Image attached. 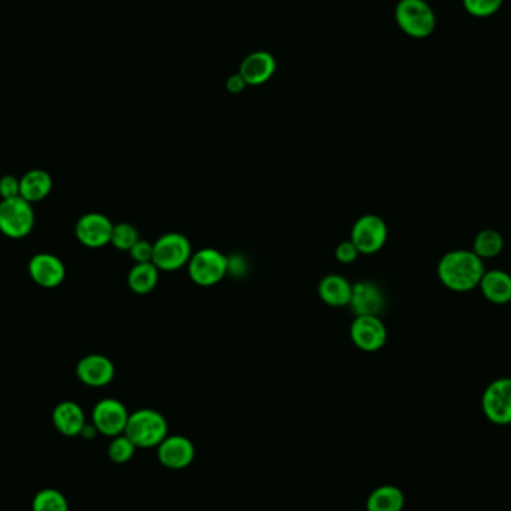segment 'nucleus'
<instances>
[{"label": "nucleus", "mask_w": 511, "mask_h": 511, "mask_svg": "<svg viewBox=\"0 0 511 511\" xmlns=\"http://www.w3.org/2000/svg\"><path fill=\"white\" fill-rule=\"evenodd\" d=\"M30 279L44 289H54L62 284L66 277L62 261L49 253L35 254L29 262Z\"/></svg>", "instance_id": "13"}, {"label": "nucleus", "mask_w": 511, "mask_h": 511, "mask_svg": "<svg viewBox=\"0 0 511 511\" xmlns=\"http://www.w3.org/2000/svg\"><path fill=\"white\" fill-rule=\"evenodd\" d=\"M51 188L53 178L44 169H32L21 176L20 197L30 204L44 201L51 193Z\"/></svg>", "instance_id": "20"}, {"label": "nucleus", "mask_w": 511, "mask_h": 511, "mask_svg": "<svg viewBox=\"0 0 511 511\" xmlns=\"http://www.w3.org/2000/svg\"><path fill=\"white\" fill-rule=\"evenodd\" d=\"M140 240V232L135 226L131 223H119V225H114L111 244L117 250L129 251Z\"/></svg>", "instance_id": "25"}, {"label": "nucleus", "mask_w": 511, "mask_h": 511, "mask_svg": "<svg viewBox=\"0 0 511 511\" xmlns=\"http://www.w3.org/2000/svg\"><path fill=\"white\" fill-rule=\"evenodd\" d=\"M153 251H154V244L145 240H140L129 250L132 261L135 263L153 262Z\"/></svg>", "instance_id": "28"}, {"label": "nucleus", "mask_w": 511, "mask_h": 511, "mask_svg": "<svg viewBox=\"0 0 511 511\" xmlns=\"http://www.w3.org/2000/svg\"><path fill=\"white\" fill-rule=\"evenodd\" d=\"M124 435L141 449L159 446L168 437V423L155 410H138L129 416Z\"/></svg>", "instance_id": "3"}, {"label": "nucleus", "mask_w": 511, "mask_h": 511, "mask_svg": "<svg viewBox=\"0 0 511 511\" xmlns=\"http://www.w3.org/2000/svg\"><path fill=\"white\" fill-rule=\"evenodd\" d=\"M503 250L504 238L498 230L483 229L475 235L473 251L483 261L496 258Z\"/></svg>", "instance_id": "23"}, {"label": "nucleus", "mask_w": 511, "mask_h": 511, "mask_svg": "<svg viewBox=\"0 0 511 511\" xmlns=\"http://www.w3.org/2000/svg\"><path fill=\"white\" fill-rule=\"evenodd\" d=\"M484 272V261L473 250H452L440 259L437 266L440 282L458 293L474 291Z\"/></svg>", "instance_id": "1"}, {"label": "nucleus", "mask_w": 511, "mask_h": 511, "mask_svg": "<svg viewBox=\"0 0 511 511\" xmlns=\"http://www.w3.org/2000/svg\"><path fill=\"white\" fill-rule=\"evenodd\" d=\"M386 305L385 293L380 286L372 282L353 284L352 299L348 307L357 315H378Z\"/></svg>", "instance_id": "15"}, {"label": "nucleus", "mask_w": 511, "mask_h": 511, "mask_svg": "<svg viewBox=\"0 0 511 511\" xmlns=\"http://www.w3.org/2000/svg\"><path fill=\"white\" fill-rule=\"evenodd\" d=\"M404 506V492L399 487L386 484L372 491L367 501V511H402Z\"/></svg>", "instance_id": "21"}, {"label": "nucleus", "mask_w": 511, "mask_h": 511, "mask_svg": "<svg viewBox=\"0 0 511 511\" xmlns=\"http://www.w3.org/2000/svg\"><path fill=\"white\" fill-rule=\"evenodd\" d=\"M350 336L359 350L374 353L388 343V329L378 315H357L350 326Z\"/></svg>", "instance_id": "9"}, {"label": "nucleus", "mask_w": 511, "mask_h": 511, "mask_svg": "<svg viewBox=\"0 0 511 511\" xmlns=\"http://www.w3.org/2000/svg\"><path fill=\"white\" fill-rule=\"evenodd\" d=\"M154 244L153 263L157 270L164 272H174L187 266L192 258V244L188 238L180 232H168L162 235Z\"/></svg>", "instance_id": "5"}, {"label": "nucleus", "mask_w": 511, "mask_h": 511, "mask_svg": "<svg viewBox=\"0 0 511 511\" xmlns=\"http://www.w3.org/2000/svg\"><path fill=\"white\" fill-rule=\"evenodd\" d=\"M33 511H69V504L58 489H42L32 503Z\"/></svg>", "instance_id": "24"}, {"label": "nucleus", "mask_w": 511, "mask_h": 511, "mask_svg": "<svg viewBox=\"0 0 511 511\" xmlns=\"http://www.w3.org/2000/svg\"><path fill=\"white\" fill-rule=\"evenodd\" d=\"M112 230V221L101 213L84 214L75 226L78 241L89 249H102L111 244Z\"/></svg>", "instance_id": "11"}, {"label": "nucleus", "mask_w": 511, "mask_h": 511, "mask_svg": "<svg viewBox=\"0 0 511 511\" xmlns=\"http://www.w3.org/2000/svg\"><path fill=\"white\" fill-rule=\"evenodd\" d=\"M359 254L360 251L357 250V247L353 244L352 240L340 242L335 249V259L338 262L344 263V265L357 262V259L359 258Z\"/></svg>", "instance_id": "29"}, {"label": "nucleus", "mask_w": 511, "mask_h": 511, "mask_svg": "<svg viewBox=\"0 0 511 511\" xmlns=\"http://www.w3.org/2000/svg\"><path fill=\"white\" fill-rule=\"evenodd\" d=\"M484 418L494 425H511V378L503 377L487 385L482 397Z\"/></svg>", "instance_id": "7"}, {"label": "nucleus", "mask_w": 511, "mask_h": 511, "mask_svg": "<svg viewBox=\"0 0 511 511\" xmlns=\"http://www.w3.org/2000/svg\"><path fill=\"white\" fill-rule=\"evenodd\" d=\"M353 284L340 274H329L319 284V296L326 305L334 308L348 307L352 299Z\"/></svg>", "instance_id": "18"}, {"label": "nucleus", "mask_w": 511, "mask_h": 511, "mask_svg": "<svg viewBox=\"0 0 511 511\" xmlns=\"http://www.w3.org/2000/svg\"><path fill=\"white\" fill-rule=\"evenodd\" d=\"M157 447L160 463L169 470H183L193 463L197 454L193 442L181 435L166 437Z\"/></svg>", "instance_id": "14"}, {"label": "nucleus", "mask_w": 511, "mask_h": 511, "mask_svg": "<svg viewBox=\"0 0 511 511\" xmlns=\"http://www.w3.org/2000/svg\"><path fill=\"white\" fill-rule=\"evenodd\" d=\"M187 271L197 286H216L229 274V258L216 249L197 250L188 261Z\"/></svg>", "instance_id": "4"}, {"label": "nucleus", "mask_w": 511, "mask_h": 511, "mask_svg": "<svg viewBox=\"0 0 511 511\" xmlns=\"http://www.w3.org/2000/svg\"><path fill=\"white\" fill-rule=\"evenodd\" d=\"M78 380L90 388H103L114 380L115 367L110 357L103 355H89L77 364Z\"/></svg>", "instance_id": "12"}, {"label": "nucleus", "mask_w": 511, "mask_h": 511, "mask_svg": "<svg viewBox=\"0 0 511 511\" xmlns=\"http://www.w3.org/2000/svg\"><path fill=\"white\" fill-rule=\"evenodd\" d=\"M483 296L495 305L511 303V275L506 271L492 270L483 274L479 284Z\"/></svg>", "instance_id": "19"}, {"label": "nucleus", "mask_w": 511, "mask_h": 511, "mask_svg": "<svg viewBox=\"0 0 511 511\" xmlns=\"http://www.w3.org/2000/svg\"><path fill=\"white\" fill-rule=\"evenodd\" d=\"M35 209L23 197L2 199L0 202V232L11 240H21L30 235L35 228Z\"/></svg>", "instance_id": "6"}, {"label": "nucleus", "mask_w": 511, "mask_h": 511, "mask_svg": "<svg viewBox=\"0 0 511 511\" xmlns=\"http://www.w3.org/2000/svg\"><path fill=\"white\" fill-rule=\"evenodd\" d=\"M275 69L277 62L272 54L268 51H254L242 60L238 74L244 78L247 86H262L270 81Z\"/></svg>", "instance_id": "16"}, {"label": "nucleus", "mask_w": 511, "mask_h": 511, "mask_svg": "<svg viewBox=\"0 0 511 511\" xmlns=\"http://www.w3.org/2000/svg\"><path fill=\"white\" fill-rule=\"evenodd\" d=\"M247 82L240 74L230 75L226 81V90L232 94H240L246 90Z\"/></svg>", "instance_id": "31"}, {"label": "nucleus", "mask_w": 511, "mask_h": 511, "mask_svg": "<svg viewBox=\"0 0 511 511\" xmlns=\"http://www.w3.org/2000/svg\"><path fill=\"white\" fill-rule=\"evenodd\" d=\"M53 423L56 430L65 437L81 435L86 423V414L74 401H63L56 405L53 411Z\"/></svg>", "instance_id": "17"}, {"label": "nucleus", "mask_w": 511, "mask_h": 511, "mask_svg": "<svg viewBox=\"0 0 511 511\" xmlns=\"http://www.w3.org/2000/svg\"><path fill=\"white\" fill-rule=\"evenodd\" d=\"M389 229L386 221L376 214H365L355 221L350 240L360 254H374L380 251L388 241Z\"/></svg>", "instance_id": "8"}, {"label": "nucleus", "mask_w": 511, "mask_h": 511, "mask_svg": "<svg viewBox=\"0 0 511 511\" xmlns=\"http://www.w3.org/2000/svg\"><path fill=\"white\" fill-rule=\"evenodd\" d=\"M0 197L2 199H13L20 197V180L14 176H4L0 178Z\"/></svg>", "instance_id": "30"}, {"label": "nucleus", "mask_w": 511, "mask_h": 511, "mask_svg": "<svg viewBox=\"0 0 511 511\" xmlns=\"http://www.w3.org/2000/svg\"><path fill=\"white\" fill-rule=\"evenodd\" d=\"M159 272L157 266L153 262L135 263L127 275V284L133 293H152L159 282Z\"/></svg>", "instance_id": "22"}, {"label": "nucleus", "mask_w": 511, "mask_h": 511, "mask_svg": "<svg viewBox=\"0 0 511 511\" xmlns=\"http://www.w3.org/2000/svg\"><path fill=\"white\" fill-rule=\"evenodd\" d=\"M463 4L470 16L475 18H489L498 13L504 0H463Z\"/></svg>", "instance_id": "27"}, {"label": "nucleus", "mask_w": 511, "mask_h": 511, "mask_svg": "<svg viewBox=\"0 0 511 511\" xmlns=\"http://www.w3.org/2000/svg\"><path fill=\"white\" fill-rule=\"evenodd\" d=\"M129 411L122 402L112 398H105L94 405L91 419L93 425L98 432L107 435V437H117L124 434L127 421H129Z\"/></svg>", "instance_id": "10"}, {"label": "nucleus", "mask_w": 511, "mask_h": 511, "mask_svg": "<svg viewBox=\"0 0 511 511\" xmlns=\"http://www.w3.org/2000/svg\"><path fill=\"white\" fill-rule=\"evenodd\" d=\"M398 27L413 39H426L434 33L437 16L426 0H399L395 8Z\"/></svg>", "instance_id": "2"}, {"label": "nucleus", "mask_w": 511, "mask_h": 511, "mask_svg": "<svg viewBox=\"0 0 511 511\" xmlns=\"http://www.w3.org/2000/svg\"><path fill=\"white\" fill-rule=\"evenodd\" d=\"M136 446L126 435H117L108 446V456L115 463H126L135 454Z\"/></svg>", "instance_id": "26"}]
</instances>
